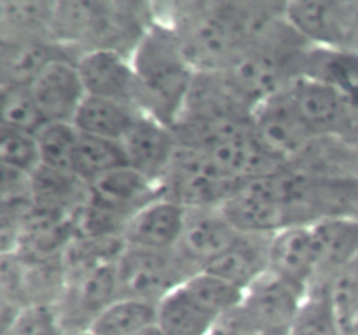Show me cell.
<instances>
[{"mask_svg":"<svg viewBox=\"0 0 358 335\" xmlns=\"http://www.w3.org/2000/svg\"><path fill=\"white\" fill-rule=\"evenodd\" d=\"M156 20L177 35L196 72H224L252 37L285 14L287 2H168Z\"/></svg>","mask_w":358,"mask_h":335,"instance_id":"cell-1","label":"cell"},{"mask_svg":"<svg viewBox=\"0 0 358 335\" xmlns=\"http://www.w3.org/2000/svg\"><path fill=\"white\" fill-rule=\"evenodd\" d=\"M154 21L149 2H56L52 40L76 58L98 49L131 58Z\"/></svg>","mask_w":358,"mask_h":335,"instance_id":"cell-2","label":"cell"},{"mask_svg":"<svg viewBox=\"0 0 358 335\" xmlns=\"http://www.w3.org/2000/svg\"><path fill=\"white\" fill-rule=\"evenodd\" d=\"M131 65L138 108L173 128L184 112L196 77L175 31L163 21H154L133 51Z\"/></svg>","mask_w":358,"mask_h":335,"instance_id":"cell-3","label":"cell"},{"mask_svg":"<svg viewBox=\"0 0 358 335\" xmlns=\"http://www.w3.org/2000/svg\"><path fill=\"white\" fill-rule=\"evenodd\" d=\"M196 272L177 250L156 251L124 244L115 265L117 293L157 306Z\"/></svg>","mask_w":358,"mask_h":335,"instance_id":"cell-4","label":"cell"},{"mask_svg":"<svg viewBox=\"0 0 358 335\" xmlns=\"http://www.w3.org/2000/svg\"><path fill=\"white\" fill-rule=\"evenodd\" d=\"M159 185L166 198L184 208H205L222 206L238 181L231 180L205 150L178 142Z\"/></svg>","mask_w":358,"mask_h":335,"instance_id":"cell-5","label":"cell"},{"mask_svg":"<svg viewBox=\"0 0 358 335\" xmlns=\"http://www.w3.org/2000/svg\"><path fill=\"white\" fill-rule=\"evenodd\" d=\"M285 17L311 45L358 52V0L287 2Z\"/></svg>","mask_w":358,"mask_h":335,"instance_id":"cell-6","label":"cell"},{"mask_svg":"<svg viewBox=\"0 0 358 335\" xmlns=\"http://www.w3.org/2000/svg\"><path fill=\"white\" fill-rule=\"evenodd\" d=\"M306 292L299 286L268 274L245 292L240 311L261 335H290Z\"/></svg>","mask_w":358,"mask_h":335,"instance_id":"cell-7","label":"cell"},{"mask_svg":"<svg viewBox=\"0 0 358 335\" xmlns=\"http://www.w3.org/2000/svg\"><path fill=\"white\" fill-rule=\"evenodd\" d=\"M252 126L264 145L285 164L299 161L320 138L308 128L287 91L259 103L252 112Z\"/></svg>","mask_w":358,"mask_h":335,"instance_id":"cell-8","label":"cell"},{"mask_svg":"<svg viewBox=\"0 0 358 335\" xmlns=\"http://www.w3.org/2000/svg\"><path fill=\"white\" fill-rule=\"evenodd\" d=\"M240 234L220 206L187 208L184 230L175 250L196 271H203L220 257Z\"/></svg>","mask_w":358,"mask_h":335,"instance_id":"cell-9","label":"cell"},{"mask_svg":"<svg viewBox=\"0 0 358 335\" xmlns=\"http://www.w3.org/2000/svg\"><path fill=\"white\" fill-rule=\"evenodd\" d=\"M269 272L308 293L320 278V250L313 223H299L273 234Z\"/></svg>","mask_w":358,"mask_h":335,"instance_id":"cell-10","label":"cell"},{"mask_svg":"<svg viewBox=\"0 0 358 335\" xmlns=\"http://www.w3.org/2000/svg\"><path fill=\"white\" fill-rule=\"evenodd\" d=\"M30 91L45 122H73L87 96L76 58L49 63L30 84Z\"/></svg>","mask_w":358,"mask_h":335,"instance_id":"cell-11","label":"cell"},{"mask_svg":"<svg viewBox=\"0 0 358 335\" xmlns=\"http://www.w3.org/2000/svg\"><path fill=\"white\" fill-rule=\"evenodd\" d=\"M76 63L87 96L105 98L138 108L135 72L129 56L98 49L83 52Z\"/></svg>","mask_w":358,"mask_h":335,"instance_id":"cell-12","label":"cell"},{"mask_svg":"<svg viewBox=\"0 0 358 335\" xmlns=\"http://www.w3.org/2000/svg\"><path fill=\"white\" fill-rule=\"evenodd\" d=\"M185 211L187 208L161 194L128 220L122 243L143 250H175L184 230Z\"/></svg>","mask_w":358,"mask_h":335,"instance_id":"cell-13","label":"cell"},{"mask_svg":"<svg viewBox=\"0 0 358 335\" xmlns=\"http://www.w3.org/2000/svg\"><path fill=\"white\" fill-rule=\"evenodd\" d=\"M285 91L315 135L341 138L346 114V89L297 77Z\"/></svg>","mask_w":358,"mask_h":335,"instance_id":"cell-14","label":"cell"},{"mask_svg":"<svg viewBox=\"0 0 358 335\" xmlns=\"http://www.w3.org/2000/svg\"><path fill=\"white\" fill-rule=\"evenodd\" d=\"M177 145L173 128L145 114L122 140L128 166L156 184L163 180Z\"/></svg>","mask_w":358,"mask_h":335,"instance_id":"cell-15","label":"cell"},{"mask_svg":"<svg viewBox=\"0 0 358 335\" xmlns=\"http://www.w3.org/2000/svg\"><path fill=\"white\" fill-rule=\"evenodd\" d=\"M163 194L159 184L133 168L124 166L87 184V201L121 218L129 220L136 211Z\"/></svg>","mask_w":358,"mask_h":335,"instance_id":"cell-16","label":"cell"},{"mask_svg":"<svg viewBox=\"0 0 358 335\" xmlns=\"http://www.w3.org/2000/svg\"><path fill=\"white\" fill-rule=\"evenodd\" d=\"M271 237L266 234H243L224 251L205 271L220 276L247 292L252 285L269 272Z\"/></svg>","mask_w":358,"mask_h":335,"instance_id":"cell-17","label":"cell"},{"mask_svg":"<svg viewBox=\"0 0 358 335\" xmlns=\"http://www.w3.org/2000/svg\"><path fill=\"white\" fill-rule=\"evenodd\" d=\"M0 86H30L55 59L76 58L52 40H0Z\"/></svg>","mask_w":358,"mask_h":335,"instance_id":"cell-18","label":"cell"},{"mask_svg":"<svg viewBox=\"0 0 358 335\" xmlns=\"http://www.w3.org/2000/svg\"><path fill=\"white\" fill-rule=\"evenodd\" d=\"M313 229L320 250V278L317 285H322L346 271L358 258V218H322L313 223Z\"/></svg>","mask_w":358,"mask_h":335,"instance_id":"cell-19","label":"cell"},{"mask_svg":"<svg viewBox=\"0 0 358 335\" xmlns=\"http://www.w3.org/2000/svg\"><path fill=\"white\" fill-rule=\"evenodd\" d=\"M142 115L143 112L133 105L86 96L72 124L84 135L122 143Z\"/></svg>","mask_w":358,"mask_h":335,"instance_id":"cell-20","label":"cell"},{"mask_svg":"<svg viewBox=\"0 0 358 335\" xmlns=\"http://www.w3.org/2000/svg\"><path fill=\"white\" fill-rule=\"evenodd\" d=\"M55 13L56 2L2 0L0 40H52Z\"/></svg>","mask_w":358,"mask_h":335,"instance_id":"cell-21","label":"cell"},{"mask_svg":"<svg viewBox=\"0 0 358 335\" xmlns=\"http://www.w3.org/2000/svg\"><path fill=\"white\" fill-rule=\"evenodd\" d=\"M217 318L196 302L184 286L157 304V327L164 335H210Z\"/></svg>","mask_w":358,"mask_h":335,"instance_id":"cell-22","label":"cell"},{"mask_svg":"<svg viewBox=\"0 0 358 335\" xmlns=\"http://www.w3.org/2000/svg\"><path fill=\"white\" fill-rule=\"evenodd\" d=\"M339 89L358 86V52L310 45L299 63V75Z\"/></svg>","mask_w":358,"mask_h":335,"instance_id":"cell-23","label":"cell"},{"mask_svg":"<svg viewBox=\"0 0 358 335\" xmlns=\"http://www.w3.org/2000/svg\"><path fill=\"white\" fill-rule=\"evenodd\" d=\"M157 321V306L119 297L96 316L90 332L94 335H135Z\"/></svg>","mask_w":358,"mask_h":335,"instance_id":"cell-24","label":"cell"},{"mask_svg":"<svg viewBox=\"0 0 358 335\" xmlns=\"http://www.w3.org/2000/svg\"><path fill=\"white\" fill-rule=\"evenodd\" d=\"M341 314L327 285L308 290L290 335H343Z\"/></svg>","mask_w":358,"mask_h":335,"instance_id":"cell-25","label":"cell"},{"mask_svg":"<svg viewBox=\"0 0 358 335\" xmlns=\"http://www.w3.org/2000/svg\"><path fill=\"white\" fill-rule=\"evenodd\" d=\"M124 166H128V161H126L124 147L121 142L79 133L73 173L84 184H91L101 174Z\"/></svg>","mask_w":358,"mask_h":335,"instance_id":"cell-26","label":"cell"},{"mask_svg":"<svg viewBox=\"0 0 358 335\" xmlns=\"http://www.w3.org/2000/svg\"><path fill=\"white\" fill-rule=\"evenodd\" d=\"M185 292L219 320L243 302L245 292L208 271H198L182 285Z\"/></svg>","mask_w":358,"mask_h":335,"instance_id":"cell-27","label":"cell"},{"mask_svg":"<svg viewBox=\"0 0 358 335\" xmlns=\"http://www.w3.org/2000/svg\"><path fill=\"white\" fill-rule=\"evenodd\" d=\"M41 166L49 170L73 173L79 131L72 122H45L37 133Z\"/></svg>","mask_w":358,"mask_h":335,"instance_id":"cell-28","label":"cell"},{"mask_svg":"<svg viewBox=\"0 0 358 335\" xmlns=\"http://www.w3.org/2000/svg\"><path fill=\"white\" fill-rule=\"evenodd\" d=\"M0 115L3 128L17 129L24 133H35L45 124L30 86H0Z\"/></svg>","mask_w":358,"mask_h":335,"instance_id":"cell-29","label":"cell"},{"mask_svg":"<svg viewBox=\"0 0 358 335\" xmlns=\"http://www.w3.org/2000/svg\"><path fill=\"white\" fill-rule=\"evenodd\" d=\"M0 161L2 168L31 177L41 168L37 136L0 126Z\"/></svg>","mask_w":358,"mask_h":335,"instance_id":"cell-30","label":"cell"},{"mask_svg":"<svg viewBox=\"0 0 358 335\" xmlns=\"http://www.w3.org/2000/svg\"><path fill=\"white\" fill-rule=\"evenodd\" d=\"M2 335H66L56 306L30 304L21 307L13 320L2 327Z\"/></svg>","mask_w":358,"mask_h":335,"instance_id":"cell-31","label":"cell"},{"mask_svg":"<svg viewBox=\"0 0 358 335\" xmlns=\"http://www.w3.org/2000/svg\"><path fill=\"white\" fill-rule=\"evenodd\" d=\"M322 285H327L331 288L332 299L341 314L343 327L358 325V258L346 271Z\"/></svg>","mask_w":358,"mask_h":335,"instance_id":"cell-32","label":"cell"},{"mask_svg":"<svg viewBox=\"0 0 358 335\" xmlns=\"http://www.w3.org/2000/svg\"><path fill=\"white\" fill-rule=\"evenodd\" d=\"M135 335H164V334H163V330H161V328L157 327V323H156V325H152V327L145 328V330L138 332V334H135Z\"/></svg>","mask_w":358,"mask_h":335,"instance_id":"cell-33","label":"cell"},{"mask_svg":"<svg viewBox=\"0 0 358 335\" xmlns=\"http://www.w3.org/2000/svg\"><path fill=\"white\" fill-rule=\"evenodd\" d=\"M343 335H358V325H352V327L345 328V334Z\"/></svg>","mask_w":358,"mask_h":335,"instance_id":"cell-34","label":"cell"},{"mask_svg":"<svg viewBox=\"0 0 358 335\" xmlns=\"http://www.w3.org/2000/svg\"><path fill=\"white\" fill-rule=\"evenodd\" d=\"M69 335H94V334L90 330H84V332H77V334H69Z\"/></svg>","mask_w":358,"mask_h":335,"instance_id":"cell-35","label":"cell"},{"mask_svg":"<svg viewBox=\"0 0 358 335\" xmlns=\"http://www.w3.org/2000/svg\"><path fill=\"white\" fill-rule=\"evenodd\" d=\"M210 335H212V334H210Z\"/></svg>","mask_w":358,"mask_h":335,"instance_id":"cell-36","label":"cell"}]
</instances>
